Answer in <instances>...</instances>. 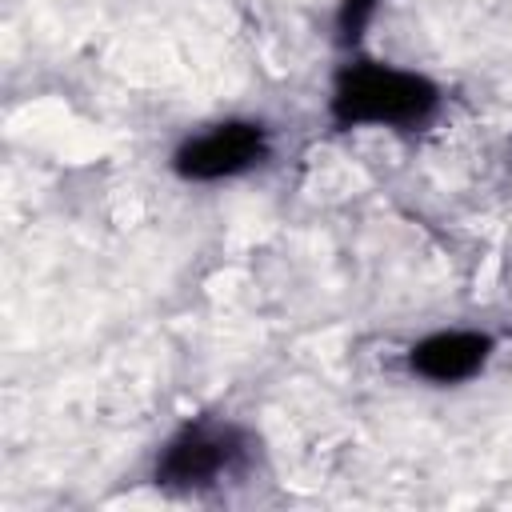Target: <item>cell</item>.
Returning <instances> with one entry per match:
<instances>
[{
    "instance_id": "6da1fadb",
    "label": "cell",
    "mask_w": 512,
    "mask_h": 512,
    "mask_svg": "<svg viewBox=\"0 0 512 512\" xmlns=\"http://www.w3.org/2000/svg\"><path fill=\"white\" fill-rule=\"evenodd\" d=\"M440 108V88L408 68L380 60H352L336 72L328 116L336 128H416Z\"/></svg>"
},
{
    "instance_id": "7a4b0ae2",
    "label": "cell",
    "mask_w": 512,
    "mask_h": 512,
    "mask_svg": "<svg viewBox=\"0 0 512 512\" xmlns=\"http://www.w3.org/2000/svg\"><path fill=\"white\" fill-rule=\"evenodd\" d=\"M252 456L256 436L244 424L196 416L164 440L152 464V480L164 492H204L228 476H240Z\"/></svg>"
},
{
    "instance_id": "3957f363",
    "label": "cell",
    "mask_w": 512,
    "mask_h": 512,
    "mask_svg": "<svg viewBox=\"0 0 512 512\" xmlns=\"http://www.w3.org/2000/svg\"><path fill=\"white\" fill-rule=\"evenodd\" d=\"M272 152V132L264 120H220L188 136L172 152V172L188 184H216L260 168Z\"/></svg>"
},
{
    "instance_id": "277c9868",
    "label": "cell",
    "mask_w": 512,
    "mask_h": 512,
    "mask_svg": "<svg viewBox=\"0 0 512 512\" xmlns=\"http://www.w3.org/2000/svg\"><path fill=\"white\" fill-rule=\"evenodd\" d=\"M492 352H496V340L488 332L448 328V332H432L408 348V372L428 384H464L484 372Z\"/></svg>"
},
{
    "instance_id": "5b68a950",
    "label": "cell",
    "mask_w": 512,
    "mask_h": 512,
    "mask_svg": "<svg viewBox=\"0 0 512 512\" xmlns=\"http://www.w3.org/2000/svg\"><path fill=\"white\" fill-rule=\"evenodd\" d=\"M376 8H380V0H340L336 4V40L344 48H356L360 36L368 32Z\"/></svg>"
}]
</instances>
